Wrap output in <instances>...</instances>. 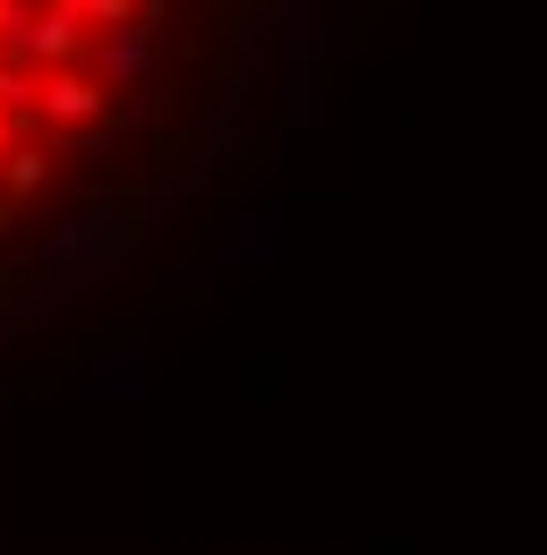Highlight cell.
<instances>
[{
  "label": "cell",
  "instance_id": "cell-1",
  "mask_svg": "<svg viewBox=\"0 0 547 555\" xmlns=\"http://www.w3.org/2000/svg\"><path fill=\"white\" fill-rule=\"evenodd\" d=\"M308 69L317 0H0V350L240 206Z\"/></svg>",
  "mask_w": 547,
  "mask_h": 555
}]
</instances>
